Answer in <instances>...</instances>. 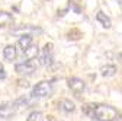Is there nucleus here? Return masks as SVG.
<instances>
[{
	"label": "nucleus",
	"instance_id": "obj_1",
	"mask_svg": "<svg viewBox=\"0 0 122 121\" xmlns=\"http://www.w3.org/2000/svg\"><path fill=\"white\" fill-rule=\"evenodd\" d=\"M81 110L86 115L97 121H116L119 118V111L105 104H87Z\"/></svg>",
	"mask_w": 122,
	"mask_h": 121
},
{
	"label": "nucleus",
	"instance_id": "obj_2",
	"mask_svg": "<svg viewBox=\"0 0 122 121\" xmlns=\"http://www.w3.org/2000/svg\"><path fill=\"white\" fill-rule=\"evenodd\" d=\"M38 67V63H36V58H32V60H25L22 63H18L15 66V72L19 73V74H30L34 73Z\"/></svg>",
	"mask_w": 122,
	"mask_h": 121
},
{
	"label": "nucleus",
	"instance_id": "obj_3",
	"mask_svg": "<svg viewBox=\"0 0 122 121\" xmlns=\"http://www.w3.org/2000/svg\"><path fill=\"white\" fill-rule=\"evenodd\" d=\"M52 92V85L51 82H39L34 86L32 89V95L35 98H45V96H50Z\"/></svg>",
	"mask_w": 122,
	"mask_h": 121
},
{
	"label": "nucleus",
	"instance_id": "obj_4",
	"mask_svg": "<svg viewBox=\"0 0 122 121\" xmlns=\"http://www.w3.org/2000/svg\"><path fill=\"white\" fill-rule=\"evenodd\" d=\"M52 48H54L52 42H47L44 45V48H42V51L39 54V64L48 66L52 61Z\"/></svg>",
	"mask_w": 122,
	"mask_h": 121
},
{
	"label": "nucleus",
	"instance_id": "obj_5",
	"mask_svg": "<svg viewBox=\"0 0 122 121\" xmlns=\"http://www.w3.org/2000/svg\"><path fill=\"white\" fill-rule=\"evenodd\" d=\"M16 102H3L0 105V118H5V120H9L15 111H16Z\"/></svg>",
	"mask_w": 122,
	"mask_h": 121
},
{
	"label": "nucleus",
	"instance_id": "obj_6",
	"mask_svg": "<svg viewBox=\"0 0 122 121\" xmlns=\"http://www.w3.org/2000/svg\"><path fill=\"white\" fill-rule=\"evenodd\" d=\"M67 85H68V88L73 90L74 94H81L83 90L86 89V83L81 80V79H79V77H70L68 80H67Z\"/></svg>",
	"mask_w": 122,
	"mask_h": 121
},
{
	"label": "nucleus",
	"instance_id": "obj_7",
	"mask_svg": "<svg viewBox=\"0 0 122 121\" xmlns=\"http://www.w3.org/2000/svg\"><path fill=\"white\" fill-rule=\"evenodd\" d=\"M35 96L30 94L29 96H22V98H19V99H16L15 102H16V105L18 107H25V108H30L34 105V102H35Z\"/></svg>",
	"mask_w": 122,
	"mask_h": 121
},
{
	"label": "nucleus",
	"instance_id": "obj_8",
	"mask_svg": "<svg viewBox=\"0 0 122 121\" xmlns=\"http://www.w3.org/2000/svg\"><path fill=\"white\" fill-rule=\"evenodd\" d=\"M13 23V15L5 10H0V28H6Z\"/></svg>",
	"mask_w": 122,
	"mask_h": 121
},
{
	"label": "nucleus",
	"instance_id": "obj_9",
	"mask_svg": "<svg viewBox=\"0 0 122 121\" xmlns=\"http://www.w3.org/2000/svg\"><path fill=\"white\" fill-rule=\"evenodd\" d=\"M96 21L100 22V25H102L103 28H106V29H109V28L112 26L111 18H109V16H106V13H103L102 10H99V12L96 13Z\"/></svg>",
	"mask_w": 122,
	"mask_h": 121
},
{
	"label": "nucleus",
	"instance_id": "obj_10",
	"mask_svg": "<svg viewBox=\"0 0 122 121\" xmlns=\"http://www.w3.org/2000/svg\"><path fill=\"white\" fill-rule=\"evenodd\" d=\"M18 45L22 48V51L28 50L30 45H32V35H29V34L20 35V38H19V41H18Z\"/></svg>",
	"mask_w": 122,
	"mask_h": 121
},
{
	"label": "nucleus",
	"instance_id": "obj_11",
	"mask_svg": "<svg viewBox=\"0 0 122 121\" xmlns=\"http://www.w3.org/2000/svg\"><path fill=\"white\" fill-rule=\"evenodd\" d=\"M16 54H18V51H16L15 45H6L5 50H3V57L7 61H13V60L16 58Z\"/></svg>",
	"mask_w": 122,
	"mask_h": 121
},
{
	"label": "nucleus",
	"instance_id": "obj_12",
	"mask_svg": "<svg viewBox=\"0 0 122 121\" xmlns=\"http://www.w3.org/2000/svg\"><path fill=\"white\" fill-rule=\"evenodd\" d=\"M115 73H116V66H113V64H106L100 69V74L103 77H111Z\"/></svg>",
	"mask_w": 122,
	"mask_h": 121
},
{
	"label": "nucleus",
	"instance_id": "obj_13",
	"mask_svg": "<svg viewBox=\"0 0 122 121\" xmlns=\"http://www.w3.org/2000/svg\"><path fill=\"white\" fill-rule=\"evenodd\" d=\"M39 54V48L36 47V45H30V47L28 50L23 51V55L26 60H32V58H36V55Z\"/></svg>",
	"mask_w": 122,
	"mask_h": 121
},
{
	"label": "nucleus",
	"instance_id": "obj_14",
	"mask_svg": "<svg viewBox=\"0 0 122 121\" xmlns=\"http://www.w3.org/2000/svg\"><path fill=\"white\" fill-rule=\"evenodd\" d=\"M60 107H61V110L66 111V112H73L76 110V105L70 99H63V101L60 102Z\"/></svg>",
	"mask_w": 122,
	"mask_h": 121
},
{
	"label": "nucleus",
	"instance_id": "obj_15",
	"mask_svg": "<svg viewBox=\"0 0 122 121\" xmlns=\"http://www.w3.org/2000/svg\"><path fill=\"white\" fill-rule=\"evenodd\" d=\"M26 121H42V114L39 111H34V112L29 114V117L26 118Z\"/></svg>",
	"mask_w": 122,
	"mask_h": 121
},
{
	"label": "nucleus",
	"instance_id": "obj_16",
	"mask_svg": "<svg viewBox=\"0 0 122 121\" xmlns=\"http://www.w3.org/2000/svg\"><path fill=\"white\" fill-rule=\"evenodd\" d=\"M6 77V72H5V67H3V64L0 63V79H5Z\"/></svg>",
	"mask_w": 122,
	"mask_h": 121
},
{
	"label": "nucleus",
	"instance_id": "obj_17",
	"mask_svg": "<svg viewBox=\"0 0 122 121\" xmlns=\"http://www.w3.org/2000/svg\"><path fill=\"white\" fill-rule=\"evenodd\" d=\"M19 86L20 88H29V83L26 80H19Z\"/></svg>",
	"mask_w": 122,
	"mask_h": 121
},
{
	"label": "nucleus",
	"instance_id": "obj_18",
	"mask_svg": "<svg viewBox=\"0 0 122 121\" xmlns=\"http://www.w3.org/2000/svg\"><path fill=\"white\" fill-rule=\"evenodd\" d=\"M116 2H118V3H122V0H116Z\"/></svg>",
	"mask_w": 122,
	"mask_h": 121
}]
</instances>
